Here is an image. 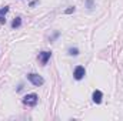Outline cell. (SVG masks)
Returning a JSON list of instances; mask_svg holds the SVG:
<instances>
[{"label": "cell", "instance_id": "obj_5", "mask_svg": "<svg viewBox=\"0 0 123 121\" xmlns=\"http://www.w3.org/2000/svg\"><path fill=\"white\" fill-rule=\"evenodd\" d=\"M102 97H103V94H102V91H99V90L93 91V95H92V98H93V101H94L96 104H100V103H102Z\"/></svg>", "mask_w": 123, "mask_h": 121}, {"label": "cell", "instance_id": "obj_1", "mask_svg": "<svg viewBox=\"0 0 123 121\" xmlns=\"http://www.w3.org/2000/svg\"><path fill=\"white\" fill-rule=\"evenodd\" d=\"M37 101H39L37 94H27V95L23 98V103H25L26 105H29V107H34V105L37 104Z\"/></svg>", "mask_w": 123, "mask_h": 121}, {"label": "cell", "instance_id": "obj_7", "mask_svg": "<svg viewBox=\"0 0 123 121\" xmlns=\"http://www.w3.org/2000/svg\"><path fill=\"white\" fill-rule=\"evenodd\" d=\"M22 26V19L20 17H16L14 20H13V23H12V27L13 29H17V27H20Z\"/></svg>", "mask_w": 123, "mask_h": 121}, {"label": "cell", "instance_id": "obj_6", "mask_svg": "<svg viewBox=\"0 0 123 121\" xmlns=\"http://www.w3.org/2000/svg\"><path fill=\"white\" fill-rule=\"evenodd\" d=\"M7 11H9V7H3V9H0V23H4V22H6L4 16H6Z\"/></svg>", "mask_w": 123, "mask_h": 121}, {"label": "cell", "instance_id": "obj_3", "mask_svg": "<svg viewBox=\"0 0 123 121\" xmlns=\"http://www.w3.org/2000/svg\"><path fill=\"white\" fill-rule=\"evenodd\" d=\"M85 74H86V70H85V67H82V66H77V67L74 68V73H73V76H74V78H76V80H82V78L85 77Z\"/></svg>", "mask_w": 123, "mask_h": 121}, {"label": "cell", "instance_id": "obj_10", "mask_svg": "<svg viewBox=\"0 0 123 121\" xmlns=\"http://www.w3.org/2000/svg\"><path fill=\"white\" fill-rule=\"evenodd\" d=\"M92 0H87V6H89V9H92Z\"/></svg>", "mask_w": 123, "mask_h": 121}, {"label": "cell", "instance_id": "obj_9", "mask_svg": "<svg viewBox=\"0 0 123 121\" xmlns=\"http://www.w3.org/2000/svg\"><path fill=\"white\" fill-rule=\"evenodd\" d=\"M73 11H74V7H70V9H67V10H66V13H67V14H70V13H73Z\"/></svg>", "mask_w": 123, "mask_h": 121}, {"label": "cell", "instance_id": "obj_4", "mask_svg": "<svg viewBox=\"0 0 123 121\" xmlns=\"http://www.w3.org/2000/svg\"><path fill=\"white\" fill-rule=\"evenodd\" d=\"M50 56H52L50 51H42V53H39V60H40V63L44 66V64H47V61H49V59H50Z\"/></svg>", "mask_w": 123, "mask_h": 121}, {"label": "cell", "instance_id": "obj_8", "mask_svg": "<svg viewBox=\"0 0 123 121\" xmlns=\"http://www.w3.org/2000/svg\"><path fill=\"white\" fill-rule=\"evenodd\" d=\"M69 54H70V56H77V54H79V50H77L76 47H74V49L72 47V49H69Z\"/></svg>", "mask_w": 123, "mask_h": 121}, {"label": "cell", "instance_id": "obj_2", "mask_svg": "<svg viewBox=\"0 0 123 121\" xmlns=\"http://www.w3.org/2000/svg\"><path fill=\"white\" fill-rule=\"evenodd\" d=\"M27 78H29V81H30L31 84H34V86H43V83H44V80L40 77V76H37V74H34V73H31L27 76Z\"/></svg>", "mask_w": 123, "mask_h": 121}]
</instances>
